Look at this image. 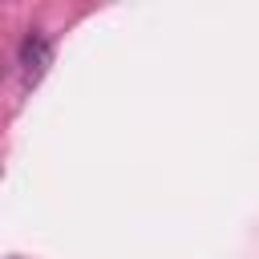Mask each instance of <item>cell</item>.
Instances as JSON below:
<instances>
[{
  "instance_id": "6da1fadb",
  "label": "cell",
  "mask_w": 259,
  "mask_h": 259,
  "mask_svg": "<svg viewBox=\"0 0 259 259\" xmlns=\"http://www.w3.org/2000/svg\"><path fill=\"white\" fill-rule=\"evenodd\" d=\"M49 65H53V40H49L40 28L24 32V40H20V49H16V69H20L24 89H32V85L49 73Z\"/></svg>"
}]
</instances>
